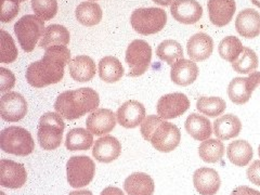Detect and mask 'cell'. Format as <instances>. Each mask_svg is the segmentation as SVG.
<instances>
[{
	"instance_id": "836d02e7",
	"label": "cell",
	"mask_w": 260,
	"mask_h": 195,
	"mask_svg": "<svg viewBox=\"0 0 260 195\" xmlns=\"http://www.w3.org/2000/svg\"><path fill=\"white\" fill-rule=\"evenodd\" d=\"M197 109L208 117L222 115L226 109V103L219 96H201L197 102Z\"/></svg>"
},
{
	"instance_id": "d6a6232c",
	"label": "cell",
	"mask_w": 260,
	"mask_h": 195,
	"mask_svg": "<svg viewBox=\"0 0 260 195\" xmlns=\"http://www.w3.org/2000/svg\"><path fill=\"white\" fill-rule=\"evenodd\" d=\"M199 155L205 162L214 164L223 157L224 145L218 139H207L200 145Z\"/></svg>"
},
{
	"instance_id": "bcb514c9",
	"label": "cell",
	"mask_w": 260,
	"mask_h": 195,
	"mask_svg": "<svg viewBox=\"0 0 260 195\" xmlns=\"http://www.w3.org/2000/svg\"><path fill=\"white\" fill-rule=\"evenodd\" d=\"M251 3H253L256 7H258V8H260V0H250Z\"/></svg>"
},
{
	"instance_id": "7402d4cb",
	"label": "cell",
	"mask_w": 260,
	"mask_h": 195,
	"mask_svg": "<svg viewBox=\"0 0 260 195\" xmlns=\"http://www.w3.org/2000/svg\"><path fill=\"white\" fill-rule=\"evenodd\" d=\"M199 68L194 61L181 59L176 62L170 71V78L178 86H190L199 76Z\"/></svg>"
},
{
	"instance_id": "cb8c5ba5",
	"label": "cell",
	"mask_w": 260,
	"mask_h": 195,
	"mask_svg": "<svg viewBox=\"0 0 260 195\" xmlns=\"http://www.w3.org/2000/svg\"><path fill=\"white\" fill-rule=\"evenodd\" d=\"M242 130V123L234 114H225L214 121V134L219 140H230L238 137Z\"/></svg>"
},
{
	"instance_id": "ab89813d",
	"label": "cell",
	"mask_w": 260,
	"mask_h": 195,
	"mask_svg": "<svg viewBox=\"0 0 260 195\" xmlns=\"http://www.w3.org/2000/svg\"><path fill=\"white\" fill-rule=\"evenodd\" d=\"M15 85V76L13 73L5 68H0V92L9 91Z\"/></svg>"
},
{
	"instance_id": "ee69618b",
	"label": "cell",
	"mask_w": 260,
	"mask_h": 195,
	"mask_svg": "<svg viewBox=\"0 0 260 195\" xmlns=\"http://www.w3.org/2000/svg\"><path fill=\"white\" fill-rule=\"evenodd\" d=\"M154 3L159 5V6H162V7H167V6H170L172 5L175 0H153Z\"/></svg>"
},
{
	"instance_id": "3957f363",
	"label": "cell",
	"mask_w": 260,
	"mask_h": 195,
	"mask_svg": "<svg viewBox=\"0 0 260 195\" xmlns=\"http://www.w3.org/2000/svg\"><path fill=\"white\" fill-rule=\"evenodd\" d=\"M141 135L144 140L151 142L154 149L162 153L174 151L181 141L179 128L156 115L144 118L141 124Z\"/></svg>"
},
{
	"instance_id": "5b68a950",
	"label": "cell",
	"mask_w": 260,
	"mask_h": 195,
	"mask_svg": "<svg viewBox=\"0 0 260 195\" xmlns=\"http://www.w3.org/2000/svg\"><path fill=\"white\" fill-rule=\"evenodd\" d=\"M0 148L13 155L27 156L35 150V141L26 129L11 126L0 134Z\"/></svg>"
},
{
	"instance_id": "ba28073f",
	"label": "cell",
	"mask_w": 260,
	"mask_h": 195,
	"mask_svg": "<svg viewBox=\"0 0 260 195\" xmlns=\"http://www.w3.org/2000/svg\"><path fill=\"white\" fill-rule=\"evenodd\" d=\"M152 59V48L142 39L130 43L126 50L125 60L129 67V77H139L148 71Z\"/></svg>"
},
{
	"instance_id": "d590c367",
	"label": "cell",
	"mask_w": 260,
	"mask_h": 195,
	"mask_svg": "<svg viewBox=\"0 0 260 195\" xmlns=\"http://www.w3.org/2000/svg\"><path fill=\"white\" fill-rule=\"evenodd\" d=\"M258 56L250 48L244 47L239 59L232 63V69L239 74H251L258 68Z\"/></svg>"
},
{
	"instance_id": "1f68e13d",
	"label": "cell",
	"mask_w": 260,
	"mask_h": 195,
	"mask_svg": "<svg viewBox=\"0 0 260 195\" xmlns=\"http://www.w3.org/2000/svg\"><path fill=\"white\" fill-rule=\"evenodd\" d=\"M156 55L161 61L166 62L168 65H172V67L179 60L184 59L182 46L173 39L161 42L156 48Z\"/></svg>"
},
{
	"instance_id": "d6986e66",
	"label": "cell",
	"mask_w": 260,
	"mask_h": 195,
	"mask_svg": "<svg viewBox=\"0 0 260 195\" xmlns=\"http://www.w3.org/2000/svg\"><path fill=\"white\" fill-rule=\"evenodd\" d=\"M121 153V144L113 136H104L98 139L93 145L92 155L100 162L109 164L119 157Z\"/></svg>"
},
{
	"instance_id": "6da1fadb",
	"label": "cell",
	"mask_w": 260,
	"mask_h": 195,
	"mask_svg": "<svg viewBox=\"0 0 260 195\" xmlns=\"http://www.w3.org/2000/svg\"><path fill=\"white\" fill-rule=\"evenodd\" d=\"M71 61V51L67 46H53L46 49L43 58L27 68V83L35 88L60 83L64 76V69Z\"/></svg>"
},
{
	"instance_id": "277c9868",
	"label": "cell",
	"mask_w": 260,
	"mask_h": 195,
	"mask_svg": "<svg viewBox=\"0 0 260 195\" xmlns=\"http://www.w3.org/2000/svg\"><path fill=\"white\" fill-rule=\"evenodd\" d=\"M65 124L58 113L49 112L40 117L38 123L37 139L40 146L46 151L58 149L63 139Z\"/></svg>"
},
{
	"instance_id": "8fae6325",
	"label": "cell",
	"mask_w": 260,
	"mask_h": 195,
	"mask_svg": "<svg viewBox=\"0 0 260 195\" xmlns=\"http://www.w3.org/2000/svg\"><path fill=\"white\" fill-rule=\"evenodd\" d=\"M27 114V102L22 94L15 91L4 94L0 99V115L3 119L16 123Z\"/></svg>"
},
{
	"instance_id": "f6af8a7d",
	"label": "cell",
	"mask_w": 260,
	"mask_h": 195,
	"mask_svg": "<svg viewBox=\"0 0 260 195\" xmlns=\"http://www.w3.org/2000/svg\"><path fill=\"white\" fill-rule=\"evenodd\" d=\"M69 195H93V194L89 190H78V191L70 192Z\"/></svg>"
},
{
	"instance_id": "30bf717a",
	"label": "cell",
	"mask_w": 260,
	"mask_h": 195,
	"mask_svg": "<svg viewBox=\"0 0 260 195\" xmlns=\"http://www.w3.org/2000/svg\"><path fill=\"white\" fill-rule=\"evenodd\" d=\"M257 87H260V72H253L248 77H235L228 87L230 100L238 105L249 101Z\"/></svg>"
},
{
	"instance_id": "e0dca14e",
	"label": "cell",
	"mask_w": 260,
	"mask_h": 195,
	"mask_svg": "<svg viewBox=\"0 0 260 195\" xmlns=\"http://www.w3.org/2000/svg\"><path fill=\"white\" fill-rule=\"evenodd\" d=\"M207 8L210 22L215 26L223 27L233 19L237 4L234 0H208Z\"/></svg>"
},
{
	"instance_id": "e575fe53",
	"label": "cell",
	"mask_w": 260,
	"mask_h": 195,
	"mask_svg": "<svg viewBox=\"0 0 260 195\" xmlns=\"http://www.w3.org/2000/svg\"><path fill=\"white\" fill-rule=\"evenodd\" d=\"M243 45L241 40L235 36H228L223 38L218 46V52L221 58L228 62H235L243 52Z\"/></svg>"
},
{
	"instance_id": "7c38bea8",
	"label": "cell",
	"mask_w": 260,
	"mask_h": 195,
	"mask_svg": "<svg viewBox=\"0 0 260 195\" xmlns=\"http://www.w3.org/2000/svg\"><path fill=\"white\" fill-rule=\"evenodd\" d=\"M190 108V100L184 93L174 92L162 95L157 102V114L164 119L181 116Z\"/></svg>"
},
{
	"instance_id": "9c48e42d",
	"label": "cell",
	"mask_w": 260,
	"mask_h": 195,
	"mask_svg": "<svg viewBox=\"0 0 260 195\" xmlns=\"http://www.w3.org/2000/svg\"><path fill=\"white\" fill-rule=\"evenodd\" d=\"M94 174V161L88 156H72L67 164L68 181L72 188H84L92 181Z\"/></svg>"
},
{
	"instance_id": "4dcf8cb0",
	"label": "cell",
	"mask_w": 260,
	"mask_h": 195,
	"mask_svg": "<svg viewBox=\"0 0 260 195\" xmlns=\"http://www.w3.org/2000/svg\"><path fill=\"white\" fill-rule=\"evenodd\" d=\"M76 19L85 26H94L102 20V9L96 3L87 2L77 6L75 11Z\"/></svg>"
},
{
	"instance_id": "7dc6e473",
	"label": "cell",
	"mask_w": 260,
	"mask_h": 195,
	"mask_svg": "<svg viewBox=\"0 0 260 195\" xmlns=\"http://www.w3.org/2000/svg\"><path fill=\"white\" fill-rule=\"evenodd\" d=\"M258 154H259V157H260V145H259V149H258Z\"/></svg>"
},
{
	"instance_id": "f546056e",
	"label": "cell",
	"mask_w": 260,
	"mask_h": 195,
	"mask_svg": "<svg viewBox=\"0 0 260 195\" xmlns=\"http://www.w3.org/2000/svg\"><path fill=\"white\" fill-rule=\"evenodd\" d=\"M124 68L115 56H104L99 62V76L105 83H116L124 76Z\"/></svg>"
},
{
	"instance_id": "9a60e30c",
	"label": "cell",
	"mask_w": 260,
	"mask_h": 195,
	"mask_svg": "<svg viewBox=\"0 0 260 195\" xmlns=\"http://www.w3.org/2000/svg\"><path fill=\"white\" fill-rule=\"evenodd\" d=\"M116 117L118 124L124 128H136L142 124L145 118V108L139 101L129 100L118 108Z\"/></svg>"
},
{
	"instance_id": "7bdbcfd3",
	"label": "cell",
	"mask_w": 260,
	"mask_h": 195,
	"mask_svg": "<svg viewBox=\"0 0 260 195\" xmlns=\"http://www.w3.org/2000/svg\"><path fill=\"white\" fill-rule=\"evenodd\" d=\"M100 195H125L120 189L116 188V186H108L105 188Z\"/></svg>"
},
{
	"instance_id": "74e56055",
	"label": "cell",
	"mask_w": 260,
	"mask_h": 195,
	"mask_svg": "<svg viewBox=\"0 0 260 195\" xmlns=\"http://www.w3.org/2000/svg\"><path fill=\"white\" fill-rule=\"evenodd\" d=\"M32 11L43 21H50L58 12L56 0H31Z\"/></svg>"
},
{
	"instance_id": "2e32d148",
	"label": "cell",
	"mask_w": 260,
	"mask_h": 195,
	"mask_svg": "<svg viewBox=\"0 0 260 195\" xmlns=\"http://www.w3.org/2000/svg\"><path fill=\"white\" fill-rule=\"evenodd\" d=\"M86 126L92 135L109 134L116 126V114L109 109H98L87 117Z\"/></svg>"
},
{
	"instance_id": "83f0119b",
	"label": "cell",
	"mask_w": 260,
	"mask_h": 195,
	"mask_svg": "<svg viewBox=\"0 0 260 195\" xmlns=\"http://www.w3.org/2000/svg\"><path fill=\"white\" fill-rule=\"evenodd\" d=\"M71 35L69 29L60 25V24H52L46 27L44 35L39 42V47L48 49L53 46H68L70 43Z\"/></svg>"
},
{
	"instance_id": "f35d334b",
	"label": "cell",
	"mask_w": 260,
	"mask_h": 195,
	"mask_svg": "<svg viewBox=\"0 0 260 195\" xmlns=\"http://www.w3.org/2000/svg\"><path fill=\"white\" fill-rule=\"evenodd\" d=\"M20 12V2L18 0H0V21L11 22Z\"/></svg>"
},
{
	"instance_id": "60d3db41",
	"label": "cell",
	"mask_w": 260,
	"mask_h": 195,
	"mask_svg": "<svg viewBox=\"0 0 260 195\" xmlns=\"http://www.w3.org/2000/svg\"><path fill=\"white\" fill-rule=\"evenodd\" d=\"M248 180L258 186H260V160H255L246 172Z\"/></svg>"
},
{
	"instance_id": "ffe728a7",
	"label": "cell",
	"mask_w": 260,
	"mask_h": 195,
	"mask_svg": "<svg viewBox=\"0 0 260 195\" xmlns=\"http://www.w3.org/2000/svg\"><path fill=\"white\" fill-rule=\"evenodd\" d=\"M214 42L205 32H198L188 40L186 51L191 60L202 62L207 60L213 53Z\"/></svg>"
},
{
	"instance_id": "7a4b0ae2",
	"label": "cell",
	"mask_w": 260,
	"mask_h": 195,
	"mask_svg": "<svg viewBox=\"0 0 260 195\" xmlns=\"http://www.w3.org/2000/svg\"><path fill=\"white\" fill-rule=\"evenodd\" d=\"M100 104V96L92 88H79L62 92L54 103L55 112L68 119L74 120L92 113Z\"/></svg>"
},
{
	"instance_id": "d4e9b609",
	"label": "cell",
	"mask_w": 260,
	"mask_h": 195,
	"mask_svg": "<svg viewBox=\"0 0 260 195\" xmlns=\"http://www.w3.org/2000/svg\"><path fill=\"white\" fill-rule=\"evenodd\" d=\"M184 127L186 133L198 141H205L209 139L213 134V128H211L209 119L197 113L190 114L185 120Z\"/></svg>"
},
{
	"instance_id": "52a82bcc",
	"label": "cell",
	"mask_w": 260,
	"mask_h": 195,
	"mask_svg": "<svg viewBox=\"0 0 260 195\" xmlns=\"http://www.w3.org/2000/svg\"><path fill=\"white\" fill-rule=\"evenodd\" d=\"M45 21L36 14H27L14 24V32L24 51L31 52L45 32Z\"/></svg>"
},
{
	"instance_id": "4fadbf2b",
	"label": "cell",
	"mask_w": 260,
	"mask_h": 195,
	"mask_svg": "<svg viewBox=\"0 0 260 195\" xmlns=\"http://www.w3.org/2000/svg\"><path fill=\"white\" fill-rule=\"evenodd\" d=\"M27 179L26 169L20 162L11 159L0 160V184L5 188L20 189Z\"/></svg>"
},
{
	"instance_id": "b9f144b4",
	"label": "cell",
	"mask_w": 260,
	"mask_h": 195,
	"mask_svg": "<svg viewBox=\"0 0 260 195\" xmlns=\"http://www.w3.org/2000/svg\"><path fill=\"white\" fill-rule=\"evenodd\" d=\"M231 195H260V192L246 185H240L232 191Z\"/></svg>"
},
{
	"instance_id": "603a6c76",
	"label": "cell",
	"mask_w": 260,
	"mask_h": 195,
	"mask_svg": "<svg viewBox=\"0 0 260 195\" xmlns=\"http://www.w3.org/2000/svg\"><path fill=\"white\" fill-rule=\"evenodd\" d=\"M71 77L78 83L90 81L95 75V63L88 55H77L69 64Z\"/></svg>"
},
{
	"instance_id": "4316f807",
	"label": "cell",
	"mask_w": 260,
	"mask_h": 195,
	"mask_svg": "<svg viewBox=\"0 0 260 195\" xmlns=\"http://www.w3.org/2000/svg\"><path fill=\"white\" fill-rule=\"evenodd\" d=\"M226 155L233 165L244 167L249 164L254 152L251 145L245 140L232 141L226 148Z\"/></svg>"
},
{
	"instance_id": "ac0fdd59",
	"label": "cell",
	"mask_w": 260,
	"mask_h": 195,
	"mask_svg": "<svg viewBox=\"0 0 260 195\" xmlns=\"http://www.w3.org/2000/svg\"><path fill=\"white\" fill-rule=\"evenodd\" d=\"M193 183L201 195H215L220 189L221 180L215 169L202 167L194 173Z\"/></svg>"
},
{
	"instance_id": "484cf974",
	"label": "cell",
	"mask_w": 260,
	"mask_h": 195,
	"mask_svg": "<svg viewBox=\"0 0 260 195\" xmlns=\"http://www.w3.org/2000/svg\"><path fill=\"white\" fill-rule=\"evenodd\" d=\"M124 189L128 195H153L155 184L148 174L135 173L127 177Z\"/></svg>"
},
{
	"instance_id": "c3c4849f",
	"label": "cell",
	"mask_w": 260,
	"mask_h": 195,
	"mask_svg": "<svg viewBox=\"0 0 260 195\" xmlns=\"http://www.w3.org/2000/svg\"><path fill=\"white\" fill-rule=\"evenodd\" d=\"M18 2H20V3H23V2H25V0H18Z\"/></svg>"
},
{
	"instance_id": "5bb4252c",
	"label": "cell",
	"mask_w": 260,
	"mask_h": 195,
	"mask_svg": "<svg viewBox=\"0 0 260 195\" xmlns=\"http://www.w3.org/2000/svg\"><path fill=\"white\" fill-rule=\"evenodd\" d=\"M170 12L179 23L191 25L202 19L203 8L197 0H175L170 6Z\"/></svg>"
},
{
	"instance_id": "8d00e7d4",
	"label": "cell",
	"mask_w": 260,
	"mask_h": 195,
	"mask_svg": "<svg viewBox=\"0 0 260 195\" xmlns=\"http://www.w3.org/2000/svg\"><path fill=\"white\" fill-rule=\"evenodd\" d=\"M18 49L9 32L0 30V62L9 64L18 58Z\"/></svg>"
},
{
	"instance_id": "44dd1931",
	"label": "cell",
	"mask_w": 260,
	"mask_h": 195,
	"mask_svg": "<svg viewBox=\"0 0 260 195\" xmlns=\"http://www.w3.org/2000/svg\"><path fill=\"white\" fill-rule=\"evenodd\" d=\"M235 28L244 38H256L260 35V13L250 8L242 10L235 20Z\"/></svg>"
},
{
	"instance_id": "8992f818",
	"label": "cell",
	"mask_w": 260,
	"mask_h": 195,
	"mask_svg": "<svg viewBox=\"0 0 260 195\" xmlns=\"http://www.w3.org/2000/svg\"><path fill=\"white\" fill-rule=\"evenodd\" d=\"M133 28L141 35L156 34L165 27L167 14L160 8H140L130 16Z\"/></svg>"
},
{
	"instance_id": "f1b7e54d",
	"label": "cell",
	"mask_w": 260,
	"mask_h": 195,
	"mask_svg": "<svg viewBox=\"0 0 260 195\" xmlns=\"http://www.w3.org/2000/svg\"><path fill=\"white\" fill-rule=\"evenodd\" d=\"M93 143V135L84 128L70 130L65 139V146L69 151H87Z\"/></svg>"
}]
</instances>
